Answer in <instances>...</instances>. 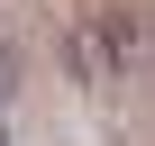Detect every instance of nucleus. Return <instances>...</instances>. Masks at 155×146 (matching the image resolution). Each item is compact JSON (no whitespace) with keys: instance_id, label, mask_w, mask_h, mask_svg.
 I'll list each match as a JSON object with an SVG mask.
<instances>
[{"instance_id":"f257e3e1","label":"nucleus","mask_w":155,"mask_h":146,"mask_svg":"<svg viewBox=\"0 0 155 146\" xmlns=\"http://www.w3.org/2000/svg\"><path fill=\"white\" fill-rule=\"evenodd\" d=\"M0 101H9V55H0Z\"/></svg>"}]
</instances>
